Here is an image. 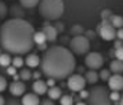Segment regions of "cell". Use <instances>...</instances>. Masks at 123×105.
Masks as SVG:
<instances>
[{"mask_svg": "<svg viewBox=\"0 0 123 105\" xmlns=\"http://www.w3.org/2000/svg\"><path fill=\"white\" fill-rule=\"evenodd\" d=\"M54 28L56 29V32H58V33H60V32L64 31V25L62 24L60 21H56V23H55V25H54Z\"/></svg>", "mask_w": 123, "mask_h": 105, "instance_id": "cell-34", "label": "cell"}, {"mask_svg": "<svg viewBox=\"0 0 123 105\" xmlns=\"http://www.w3.org/2000/svg\"><path fill=\"white\" fill-rule=\"evenodd\" d=\"M59 99H60V105H72L74 104L72 96H70V94H62Z\"/></svg>", "mask_w": 123, "mask_h": 105, "instance_id": "cell-26", "label": "cell"}, {"mask_svg": "<svg viewBox=\"0 0 123 105\" xmlns=\"http://www.w3.org/2000/svg\"><path fill=\"white\" fill-rule=\"evenodd\" d=\"M39 105H55V104H54V100H51V99H46V100H43V101L40 102Z\"/></svg>", "mask_w": 123, "mask_h": 105, "instance_id": "cell-38", "label": "cell"}, {"mask_svg": "<svg viewBox=\"0 0 123 105\" xmlns=\"http://www.w3.org/2000/svg\"><path fill=\"white\" fill-rule=\"evenodd\" d=\"M108 21H110V24L114 28H122V25H123V19L119 15H111Z\"/></svg>", "mask_w": 123, "mask_h": 105, "instance_id": "cell-19", "label": "cell"}, {"mask_svg": "<svg viewBox=\"0 0 123 105\" xmlns=\"http://www.w3.org/2000/svg\"><path fill=\"white\" fill-rule=\"evenodd\" d=\"M32 89H34V93L36 94H44L47 93V85H46V81L43 80H35V83L32 84Z\"/></svg>", "mask_w": 123, "mask_h": 105, "instance_id": "cell-14", "label": "cell"}, {"mask_svg": "<svg viewBox=\"0 0 123 105\" xmlns=\"http://www.w3.org/2000/svg\"><path fill=\"white\" fill-rule=\"evenodd\" d=\"M11 56H9V53H0V65L1 67H8V65H11Z\"/></svg>", "mask_w": 123, "mask_h": 105, "instance_id": "cell-22", "label": "cell"}, {"mask_svg": "<svg viewBox=\"0 0 123 105\" xmlns=\"http://www.w3.org/2000/svg\"><path fill=\"white\" fill-rule=\"evenodd\" d=\"M24 63L27 64L28 68H36L40 63V57L37 55H35V53H30L24 59Z\"/></svg>", "mask_w": 123, "mask_h": 105, "instance_id": "cell-15", "label": "cell"}, {"mask_svg": "<svg viewBox=\"0 0 123 105\" xmlns=\"http://www.w3.org/2000/svg\"><path fill=\"white\" fill-rule=\"evenodd\" d=\"M108 83V88H110L111 90H117V92H119L120 89L123 88V77L122 74H111L110 77H108L107 80Z\"/></svg>", "mask_w": 123, "mask_h": 105, "instance_id": "cell-9", "label": "cell"}, {"mask_svg": "<svg viewBox=\"0 0 123 105\" xmlns=\"http://www.w3.org/2000/svg\"><path fill=\"white\" fill-rule=\"evenodd\" d=\"M115 37H118V40H122L123 39V31L120 28H118L117 31H115Z\"/></svg>", "mask_w": 123, "mask_h": 105, "instance_id": "cell-37", "label": "cell"}, {"mask_svg": "<svg viewBox=\"0 0 123 105\" xmlns=\"http://www.w3.org/2000/svg\"><path fill=\"white\" fill-rule=\"evenodd\" d=\"M37 48H39V49H46V44H39V45H37Z\"/></svg>", "mask_w": 123, "mask_h": 105, "instance_id": "cell-43", "label": "cell"}, {"mask_svg": "<svg viewBox=\"0 0 123 105\" xmlns=\"http://www.w3.org/2000/svg\"><path fill=\"white\" fill-rule=\"evenodd\" d=\"M112 15V12H111L110 9H103V11H102L100 12V17L103 19V20H108V19H110V16Z\"/></svg>", "mask_w": 123, "mask_h": 105, "instance_id": "cell-30", "label": "cell"}, {"mask_svg": "<svg viewBox=\"0 0 123 105\" xmlns=\"http://www.w3.org/2000/svg\"><path fill=\"white\" fill-rule=\"evenodd\" d=\"M7 13H8V8H7V5L0 0V20H3V19H6Z\"/></svg>", "mask_w": 123, "mask_h": 105, "instance_id": "cell-27", "label": "cell"}, {"mask_svg": "<svg viewBox=\"0 0 123 105\" xmlns=\"http://www.w3.org/2000/svg\"><path fill=\"white\" fill-rule=\"evenodd\" d=\"M4 105H22V102L18 99H8L7 101H4Z\"/></svg>", "mask_w": 123, "mask_h": 105, "instance_id": "cell-33", "label": "cell"}, {"mask_svg": "<svg viewBox=\"0 0 123 105\" xmlns=\"http://www.w3.org/2000/svg\"><path fill=\"white\" fill-rule=\"evenodd\" d=\"M110 72H112V73L115 74H120L123 71V63L122 60H112V61L110 63V69H108Z\"/></svg>", "mask_w": 123, "mask_h": 105, "instance_id": "cell-16", "label": "cell"}, {"mask_svg": "<svg viewBox=\"0 0 123 105\" xmlns=\"http://www.w3.org/2000/svg\"><path fill=\"white\" fill-rule=\"evenodd\" d=\"M9 15L12 16V19H23L25 15L24 8L19 4H12L9 8Z\"/></svg>", "mask_w": 123, "mask_h": 105, "instance_id": "cell-13", "label": "cell"}, {"mask_svg": "<svg viewBox=\"0 0 123 105\" xmlns=\"http://www.w3.org/2000/svg\"><path fill=\"white\" fill-rule=\"evenodd\" d=\"M70 49H71V52L75 53V55H79V56L86 55L90 51V40L87 37H84L83 35L74 36L72 40L70 41Z\"/></svg>", "mask_w": 123, "mask_h": 105, "instance_id": "cell-5", "label": "cell"}, {"mask_svg": "<svg viewBox=\"0 0 123 105\" xmlns=\"http://www.w3.org/2000/svg\"><path fill=\"white\" fill-rule=\"evenodd\" d=\"M46 36H44V33L42 31L40 32H35L34 33V44H46Z\"/></svg>", "mask_w": 123, "mask_h": 105, "instance_id": "cell-21", "label": "cell"}, {"mask_svg": "<svg viewBox=\"0 0 123 105\" xmlns=\"http://www.w3.org/2000/svg\"><path fill=\"white\" fill-rule=\"evenodd\" d=\"M114 56L117 57V60H123V48L114 49Z\"/></svg>", "mask_w": 123, "mask_h": 105, "instance_id": "cell-32", "label": "cell"}, {"mask_svg": "<svg viewBox=\"0 0 123 105\" xmlns=\"http://www.w3.org/2000/svg\"><path fill=\"white\" fill-rule=\"evenodd\" d=\"M110 73H111V72L108 71V69H102L100 73H98V74H99V79H102V81H107L108 77L111 76Z\"/></svg>", "mask_w": 123, "mask_h": 105, "instance_id": "cell-28", "label": "cell"}, {"mask_svg": "<svg viewBox=\"0 0 123 105\" xmlns=\"http://www.w3.org/2000/svg\"><path fill=\"white\" fill-rule=\"evenodd\" d=\"M86 80L82 74H70L67 77V87L72 92H80L86 87Z\"/></svg>", "mask_w": 123, "mask_h": 105, "instance_id": "cell-6", "label": "cell"}, {"mask_svg": "<svg viewBox=\"0 0 123 105\" xmlns=\"http://www.w3.org/2000/svg\"><path fill=\"white\" fill-rule=\"evenodd\" d=\"M42 32L44 33L47 41H51V43H54V41H56V39H58V32H56V29L54 28V25L46 24Z\"/></svg>", "mask_w": 123, "mask_h": 105, "instance_id": "cell-11", "label": "cell"}, {"mask_svg": "<svg viewBox=\"0 0 123 105\" xmlns=\"http://www.w3.org/2000/svg\"><path fill=\"white\" fill-rule=\"evenodd\" d=\"M62 96V89L59 87H49L48 89V99L51 100H59V97Z\"/></svg>", "mask_w": 123, "mask_h": 105, "instance_id": "cell-18", "label": "cell"}, {"mask_svg": "<svg viewBox=\"0 0 123 105\" xmlns=\"http://www.w3.org/2000/svg\"><path fill=\"white\" fill-rule=\"evenodd\" d=\"M8 87H9V92H11V94L15 96V97L23 96L24 92H25V85H24L23 81H12Z\"/></svg>", "mask_w": 123, "mask_h": 105, "instance_id": "cell-10", "label": "cell"}, {"mask_svg": "<svg viewBox=\"0 0 123 105\" xmlns=\"http://www.w3.org/2000/svg\"><path fill=\"white\" fill-rule=\"evenodd\" d=\"M87 96H88V90H84V89L80 90V97L82 99H87Z\"/></svg>", "mask_w": 123, "mask_h": 105, "instance_id": "cell-42", "label": "cell"}, {"mask_svg": "<svg viewBox=\"0 0 123 105\" xmlns=\"http://www.w3.org/2000/svg\"><path fill=\"white\" fill-rule=\"evenodd\" d=\"M108 97H110V100L112 102H117L120 100V94L119 92H117V90H111V93H108Z\"/></svg>", "mask_w": 123, "mask_h": 105, "instance_id": "cell-29", "label": "cell"}, {"mask_svg": "<svg viewBox=\"0 0 123 105\" xmlns=\"http://www.w3.org/2000/svg\"><path fill=\"white\" fill-rule=\"evenodd\" d=\"M83 36H84V37H87V39L90 40V39H94V37H95V32L91 31V29H88V31H84Z\"/></svg>", "mask_w": 123, "mask_h": 105, "instance_id": "cell-35", "label": "cell"}, {"mask_svg": "<svg viewBox=\"0 0 123 105\" xmlns=\"http://www.w3.org/2000/svg\"><path fill=\"white\" fill-rule=\"evenodd\" d=\"M70 33L72 35V36H80V35L84 33V28L82 27L80 24H75V25H72Z\"/></svg>", "mask_w": 123, "mask_h": 105, "instance_id": "cell-23", "label": "cell"}, {"mask_svg": "<svg viewBox=\"0 0 123 105\" xmlns=\"http://www.w3.org/2000/svg\"><path fill=\"white\" fill-rule=\"evenodd\" d=\"M7 73L11 74V76H13V74H16L18 72H16V68H15V67H12V65H8V67H7Z\"/></svg>", "mask_w": 123, "mask_h": 105, "instance_id": "cell-36", "label": "cell"}, {"mask_svg": "<svg viewBox=\"0 0 123 105\" xmlns=\"http://www.w3.org/2000/svg\"><path fill=\"white\" fill-rule=\"evenodd\" d=\"M31 71L28 68H22L20 69V73H19V79H22L23 81H28L31 79Z\"/></svg>", "mask_w": 123, "mask_h": 105, "instance_id": "cell-25", "label": "cell"}, {"mask_svg": "<svg viewBox=\"0 0 123 105\" xmlns=\"http://www.w3.org/2000/svg\"><path fill=\"white\" fill-rule=\"evenodd\" d=\"M39 15L46 20H58L64 13L63 0H39Z\"/></svg>", "mask_w": 123, "mask_h": 105, "instance_id": "cell-3", "label": "cell"}, {"mask_svg": "<svg viewBox=\"0 0 123 105\" xmlns=\"http://www.w3.org/2000/svg\"><path fill=\"white\" fill-rule=\"evenodd\" d=\"M108 89L103 85H95L88 90L87 105H112V101L108 97Z\"/></svg>", "mask_w": 123, "mask_h": 105, "instance_id": "cell-4", "label": "cell"}, {"mask_svg": "<svg viewBox=\"0 0 123 105\" xmlns=\"http://www.w3.org/2000/svg\"><path fill=\"white\" fill-rule=\"evenodd\" d=\"M12 77H13V81H18V80H19V73H16V74H13Z\"/></svg>", "mask_w": 123, "mask_h": 105, "instance_id": "cell-45", "label": "cell"}, {"mask_svg": "<svg viewBox=\"0 0 123 105\" xmlns=\"http://www.w3.org/2000/svg\"><path fill=\"white\" fill-rule=\"evenodd\" d=\"M19 1L23 8H34L39 3V0H19Z\"/></svg>", "mask_w": 123, "mask_h": 105, "instance_id": "cell-24", "label": "cell"}, {"mask_svg": "<svg viewBox=\"0 0 123 105\" xmlns=\"http://www.w3.org/2000/svg\"><path fill=\"white\" fill-rule=\"evenodd\" d=\"M118 48H122V40H115L114 41V49H118Z\"/></svg>", "mask_w": 123, "mask_h": 105, "instance_id": "cell-40", "label": "cell"}, {"mask_svg": "<svg viewBox=\"0 0 123 105\" xmlns=\"http://www.w3.org/2000/svg\"><path fill=\"white\" fill-rule=\"evenodd\" d=\"M22 105H39L40 99L36 93H25L22 97Z\"/></svg>", "mask_w": 123, "mask_h": 105, "instance_id": "cell-12", "label": "cell"}, {"mask_svg": "<svg viewBox=\"0 0 123 105\" xmlns=\"http://www.w3.org/2000/svg\"><path fill=\"white\" fill-rule=\"evenodd\" d=\"M35 29L24 19H9L0 27V44L7 53L23 55L34 48Z\"/></svg>", "mask_w": 123, "mask_h": 105, "instance_id": "cell-1", "label": "cell"}, {"mask_svg": "<svg viewBox=\"0 0 123 105\" xmlns=\"http://www.w3.org/2000/svg\"><path fill=\"white\" fill-rule=\"evenodd\" d=\"M110 56H111V57L114 56V49H110Z\"/></svg>", "mask_w": 123, "mask_h": 105, "instance_id": "cell-46", "label": "cell"}, {"mask_svg": "<svg viewBox=\"0 0 123 105\" xmlns=\"http://www.w3.org/2000/svg\"><path fill=\"white\" fill-rule=\"evenodd\" d=\"M4 101H6V100H4V97L0 94V105H4Z\"/></svg>", "mask_w": 123, "mask_h": 105, "instance_id": "cell-44", "label": "cell"}, {"mask_svg": "<svg viewBox=\"0 0 123 105\" xmlns=\"http://www.w3.org/2000/svg\"><path fill=\"white\" fill-rule=\"evenodd\" d=\"M84 80L88 84H96L99 80V74L96 73V71H92V69H88V71L84 73Z\"/></svg>", "mask_w": 123, "mask_h": 105, "instance_id": "cell-17", "label": "cell"}, {"mask_svg": "<svg viewBox=\"0 0 123 105\" xmlns=\"http://www.w3.org/2000/svg\"><path fill=\"white\" fill-rule=\"evenodd\" d=\"M0 53H1V52H0Z\"/></svg>", "mask_w": 123, "mask_h": 105, "instance_id": "cell-48", "label": "cell"}, {"mask_svg": "<svg viewBox=\"0 0 123 105\" xmlns=\"http://www.w3.org/2000/svg\"><path fill=\"white\" fill-rule=\"evenodd\" d=\"M42 74L54 80H64L74 73L76 68L74 53L62 45H54L46 49L43 57L40 59Z\"/></svg>", "mask_w": 123, "mask_h": 105, "instance_id": "cell-2", "label": "cell"}, {"mask_svg": "<svg viewBox=\"0 0 123 105\" xmlns=\"http://www.w3.org/2000/svg\"><path fill=\"white\" fill-rule=\"evenodd\" d=\"M103 57H102L100 53L98 52H91V53H87L86 59H84V64L88 69H92V71H96V69L102 68L103 65Z\"/></svg>", "mask_w": 123, "mask_h": 105, "instance_id": "cell-7", "label": "cell"}, {"mask_svg": "<svg viewBox=\"0 0 123 105\" xmlns=\"http://www.w3.org/2000/svg\"><path fill=\"white\" fill-rule=\"evenodd\" d=\"M115 31H117V29L110 24L108 20H103L102 24L99 25V28H98L99 36H100L103 40H107V41L115 39Z\"/></svg>", "mask_w": 123, "mask_h": 105, "instance_id": "cell-8", "label": "cell"}, {"mask_svg": "<svg viewBox=\"0 0 123 105\" xmlns=\"http://www.w3.org/2000/svg\"><path fill=\"white\" fill-rule=\"evenodd\" d=\"M40 76H42V72H37V71H36V72H34V73L31 74V77H34L35 80H39Z\"/></svg>", "mask_w": 123, "mask_h": 105, "instance_id": "cell-41", "label": "cell"}, {"mask_svg": "<svg viewBox=\"0 0 123 105\" xmlns=\"http://www.w3.org/2000/svg\"><path fill=\"white\" fill-rule=\"evenodd\" d=\"M7 87H8V83H7L6 77H4V76H0V92L6 90Z\"/></svg>", "mask_w": 123, "mask_h": 105, "instance_id": "cell-31", "label": "cell"}, {"mask_svg": "<svg viewBox=\"0 0 123 105\" xmlns=\"http://www.w3.org/2000/svg\"><path fill=\"white\" fill-rule=\"evenodd\" d=\"M11 65H12V67H15L16 69H18V68H23V65H24V59H23L20 55L15 56V57L11 60Z\"/></svg>", "mask_w": 123, "mask_h": 105, "instance_id": "cell-20", "label": "cell"}, {"mask_svg": "<svg viewBox=\"0 0 123 105\" xmlns=\"http://www.w3.org/2000/svg\"><path fill=\"white\" fill-rule=\"evenodd\" d=\"M55 81H56V80H54V79L48 77V80L46 81V85H47V87H54V85H55Z\"/></svg>", "mask_w": 123, "mask_h": 105, "instance_id": "cell-39", "label": "cell"}, {"mask_svg": "<svg viewBox=\"0 0 123 105\" xmlns=\"http://www.w3.org/2000/svg\"><path fill=\"white\" fill-rule=\"evenodd\" d=\"M76 105H87V104H84V102H78Z\"/></svg>", "mask_w": 123, "mask_h": 105, "instance_id": "cell-47", "label": "cell"}]
</instances>
